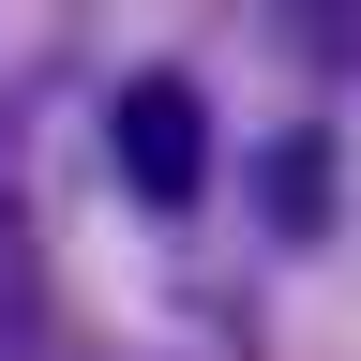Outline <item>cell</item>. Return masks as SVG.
<instances>
[{"mask_svg":"<svg viewBox=\"0 0 361 361\" xmlns=\"http://www.w3.org/2000/svg\"><path fill=\"white\" fill-rule=\"evenodd\" d=\"M106 151H121V180H135L151 211H180V196L211 180V106H196L180 75H135L121 106H106Z\"/></svg>","mask_w":361,"mask_h":361,"instance_id":"6da1fadb","label":"cell"},{"mask_svg":"<svg viewBox=\"0 0 361 361\" xmlns=\"http://www.w3.org/2000/svg\"><path fill=\"white\" fill-rule=\"evenodd\" d=\"M271 226H286V241H316V226H331V151H316V135H271Z\"/></svg>","mask_w":361,"mask_h":361,"instance_id":"7a4b0ae2","label":"cell"},{"mask_svg":"<svg viewBox=\"0 0 361 361\" xmlns=\"http://www.w3.org/2000/svg\"><path fill=\"white\" fill-rule=\"evenodd\" d=\"M30 286V256H16V135H0V301Z\"/></svg>","mask_w":361,"mask_h":361,"instance_id":"3957f363","label":"cell"},{"mask_svg":"<svg viewBox=\"0 0 361 361\" xmlns=\"http://www.w3.org/2000/svg\"><path fill=\"white\" fill-rule=\"evenodd\" d=\"M0 361H16V346H0Z\"/></svg>","mask_w":361,"mask_h":361,"instance_id":"277c9868","label":"cell"}]
</instances>
